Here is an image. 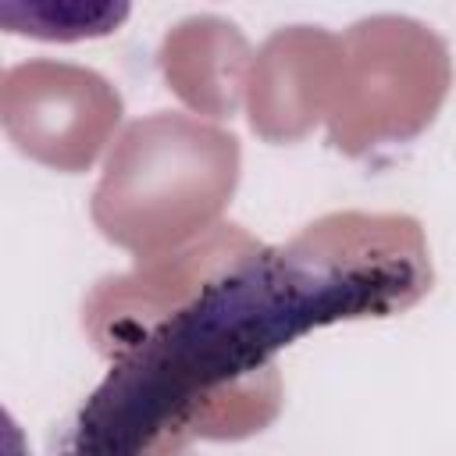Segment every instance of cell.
<instances>
[{
    "label": "cell",
    "instance_id": "1",
    "mask_svg": "<svg viewBox=\"0 0 456 456\" xmlns=\"http://www.w3.org/2000/svg\"><path fill=\"white\" fill-rule=\"evenodd\" d=\"M435 281L410 214L335 210L281 246L260 239L189 299L128 335L57 456H182L242 442L281 410L274 356L306 331L395 317Z\"/></svg>",
    "mask_w": 456,
    "mask_h": 456
},
{
    "label": "cell",
    "instance_id": "2",
    "mask_svg": "<svg viewBox=\"0 0 456 456\" xmlns=\"http://www.w3.org/2000/svg\"><path fill=\"white\" fill-rule=\"evenodd\" d=\"M239 175L242 146L228 128L178 110H153L118 132L89 217L110 246L153 260L214 232L239 189Z\"/></svg>",
    "mask_w": 456,
    "mask_h": 456
},
{
    "label": "cell",
    "instance_id": "3",
    "mask_svg": "<svg viewBox=\"0 0 456 456\" xmlns=\"http://www.w3.org/2000/svg\"><path fill=\"white\" fill-rule=\"evenodd\" d=\"M452 89L449 43L406 14H370L342 32V78L324 121L346 157L428 132Z\"/></svg>",
    "mask_w": 456,
    "mask_h": 456
},
{
    "label": "cell",
    "instance_id": "4",
    "mask_svg": "<svg viewBox=\"0 0 456 456\" xmlns=\"http://www.w3.org/2000/svg\"><path fill=\"white\" fill-rule=\"evenodd\" d=\"M121 114L118 86L86 64L32 57L0 78V125L11 146L61 175L89 171L114 146Z\"/></svg>",
    "mask_w": 456,
    "mask_h": 456
},
{
    "label": "cell",
    "instance_id": "5",
    "mask_svg": "<svg viewBox=\"0 0 456 456\" xmlns=\"http://www.w3.org/2000/svg\"><path fill=\"white\" fill-rule=\"evenodd\" d=\"M342 78V36L321 25L274 28L253 53L246 121L264 142H299L328 121Z\"/></svg>",
    "mask_w": 456,
    "mask_h": 456
},
{
    "label": "cell",
    "instance_id": "6",
    "mask_svg": "<svg viewBox=\"0 0 456 456\" xmlns=\"http://www.w3.org/2000/svg\"><path fill=\"white\" fill-rule=\"evenodd\" d=\"M253 46L239 25L217 14H192L167 28L157 50L167 89L203 121H224L246 107Z\"/></svg>",
    "mask_w": 456,
    "mask_h": 456
},
{
    "label": "cell",
    "instance_id": "7",
    "mask_svg": "<svg viewBox=\"0 0 456 456\" xmlns=\"http://www.w3.org/2000/svg\"><path fill=\"white\" fill-rule=\"evenodd\" d=\"M128 4L110 0H4L0 25L14 36H32L46 43H78L118 32L128 18Z\"/></svg>",
    "mask_w": 456,
    "mask_h": 456
}]
</instances>
